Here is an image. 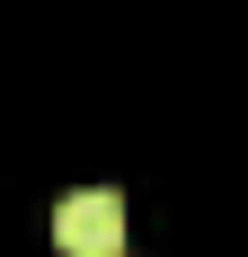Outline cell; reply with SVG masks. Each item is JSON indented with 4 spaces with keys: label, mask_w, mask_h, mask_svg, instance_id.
<instances>
[{
    "label": "cell",
    "mask_w": 248,
    "mask_h": 257,
    "mask_svg": "<svg viewBox=\"0 0 248 257\" xmlns=\"http://www.w3.org/2000/svg\"><path fill=\"white\" fill-rule=\"evenodd\" d=\"M124 239H133V222H124V195H106V186H80V195L53 204V248L62 257H124Z\"/></svg>",
    "instance_id": "6da1fadb"
}]
</instances>
